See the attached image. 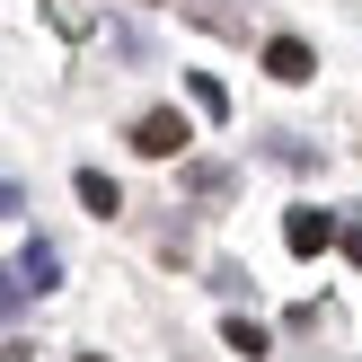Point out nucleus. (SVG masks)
<instances>
[{"mask_svg":"<svg viewBox=\"0 0 362 362\" xmlns=\"http://www.w3.org/2000/svg\"><path fill=\"white\" fill-rule=\"evenodd\" d=\"M186 141H194V133H186V115H177V106H151V115L133 124V151H141V159H177Z\"/></svg>","mask_w":362,"mask_h":362,"instance_id":"obj_1","label":"nucleus"},{"mask_svg":"<svg viewBox=\"0 0 362 362\" xmlns=\"http://www.w3.org/2000/svg\"><path fill=\"white\" fill-rule=\"evenodd\" d=\"M327 239H336V212H318V204H292V221H283V247H292V257H318Z\"/></svg>","mask_w":362,"mask_h":362,"instance_id":"obj_2","label":"nucleus"},{"mask_svg":"<svg viewBox=\"0 0 362 362\" xmlns=\"http://www.w3.org/2000/svg\"><path fill=\"white\" fill-rule=\"evenodd\" d=\"M18 283H27V300H35V292H53V283H62V247H53V239H27V257H18Z\"/></svg>","mask_w":362,"mask_h":362,"instance_id":"obj_3","label":"nucleus"},{"mask_svg":"<svg viewBox=\"0 0 362 362\" xmlns=\"http://www.w3.org/2000/svg\"><path fill=\"white\" fill-rule=\"evenodd\" d=\"M71 194H80V204L98 212V221H115V212H124V186H115L106 168H80V177H71Z\"/></svg>","mask_w":362,"mask_h":362,"instance_id":"obj_4","label":"nucleus"},{"mask_svg":"<svg viewBox=\"0 0 362 362\" xmlns=\"http://www.w3.org/2000/svg\"><path fill=\"white\" fill-rule=\"evenodd\" d=\"M221 345H230V354H247V362H265V354H274V327H265V318H239V310H230V318H221Z\"/></svg>","mask_w":362,"mask_h":362,"instance_id":"obj_5","label":"nucleus"},{"mask_svg":"<svg viewBox=\"0 0 362 362\" xmlns=\"http://www.w3.org/2000/svg\"><path fill=\"white\" fill-rule=\"evenodd\" d=\"M265 71H274V80H310V71H318V53L300 45V35H274V45H265Z\"/></svg>","mask_w":362,"mask_h":362,"instance_id":"obj_6","label":"nucleus"},{"mask_svg":"<svg viewBox=\"0 0 362 362\" xmlns=\"http://www.w3.org/2000/svg\"><path fill=\"white\" fill-rule=\"evenodd\" d=\"M186 98H194V115H204V124H221V115H230V88L212 80V71H186Z\"/></svg>","mask_w":362,"mask_h":362,"instance_id":"obj_7","label":"nucleus"},{"mask_svg":"<svg viewBox=\"0 0 362 362\" xmlns=\"http://www.w3.org/2000/svg\"><path fill=\"white\" fill-rule=\"evenodd\" d=\"M186 194H204V204H221V194H230V168H221V159H204V168H186Z\"/></svg>","mask_w":362,"mask_h":362,"instance_id":"obj_8","label":"nucleus"},{"mask_svg":"<svg viewBox=\"0 0 362 362\" xmlns=\"http://www.w3.org/2000/svg\"><path fill=\"white\" fill-rule=\"evenodd\" d=\"M45 9H53V27H62V35H88V27H98L88 0H45Z\"/></svg>","mask_w":362,"mask_h":362,"instance_id":"obj_9","label":"nucleus"},{"mask_svg":"<svg viewBox=\"0 0 362 362\" xmlns=\"http://www.w3.org/2000/svg\"><path fill=\"white\" fill-rule=\"evenodd\" d=\"M265 151H274L283 168H318V151H310V141H300V133H274V141H265Z\"/></svg>","mask_w":362,"mask_h":362,"instance_id":"obj_10","label":"nucleus"},{"mask_svg":"<svg viewBox=\"0 0 362 362\" xmlns=\"http://www.w3.org/2000/svg\"><path fill=\"white\" fill-rule=\"evenodd\" d=\"M336 247H345V257L362 265V204H354V212H336Z\"/></svg>","mask_w":362,"mask_h":362,"instance_id":"obj_11","label":"nucleus"},{"mask_svg":"<svg viewBox=\"0 0 362 362\" xmlns=\"http://www.w3.org/2000/svg\"><path fill=\"white\" fill-rule=\"evenodd\" d=\"M27 310V283H18V265H0V318H18Z\"/></svg>","mask_w":362,"mask_h":362,"instance_id":"obj_12","label":"nucleus"},{"mask_svg":"<svg viewBox=\"0 0 362 362\" xmlns=\"http://www.w3.org/2000/svg\"><path fill=\"white\" fill-rule=\"evenodd\" d=\"M18 204H27V194H18L9 177H0V221H18Z\"/></svg>","mask_w":362,"mask_h":362,"instance_id":"obj_13","label":"nucleus"},{"mask_svg":"<svg viewBox=\"0 0 362 362\" xmlns=\"http://www.w3.org/2000/svg\"><path fill=\"white\" fill-rule=\"evenodd\" d=\"M80 362H106V354H80Z\"/></svg>","mask_w":362,"mask_h":362,"instance_id":"obj_14","label":"nucleus"}]
</instances>
